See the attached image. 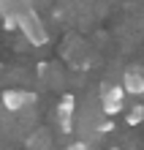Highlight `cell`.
Here are the masks:
<instances>
[{"label": "cell", "instance_id": "obj_2", "mask_svg": "<svg viewBox=\"0 0 144 150\" xmlns=\"http://www.w3.org/2000/svg\"><path fill=\"white\" fill-rule=\"evenodd\" d=\"M33 8V0H0V16H3L6 28L14 30L16 28V19Z\"/></svg>", "mask_w": 144, "mask_h": 150}, {"label": "cell", "instance_id": "obj_6", "mask_svg": "<svg viewBox=\"0 0 144 150\" xmlns=\"http://www.w3.org/2000/svg\"><path fill=\"white\" fill-rule=\"evenodd\" d=\"M122 87L128 90V96H144V74L139 68H131V71L122 74Z\"/></svg>", "mask_w": 144, "mask_h": 150}, {"label": "cell", "instance_id": "obj_1", "mask_svg": "<svg viewBox=\"0 0 144 150\" xmlns=\"http://www.w3.org/2000/svg\"><path fill=\"white\" fill-rule=\"evenodd\" d=\"M16 30L22 33L25 38H27L33 47H44V44L49 41V36H46V28H44V22H41V16L33 11H25L19 19H16Z\"/></svg>", "mask_w": 144, "mask_h": 150}, {"label": "cell", "instance_id": "obj_3", "mask_svg": "<svg viewBox=\"0 0 144 150\" xmlns=\"http://www.w3.org/2000/svg\"><path fill=\"white\" fill-rule=\"evenodd\" d=\"M125 96H128V90H125L122 85H109V87H103V93H101V109H103L106 115L122 112Z\"/></svg>", "mask_w": 144, "mask_h": 150}, {"label": "cell", "instance_id": "obj_5", "mask_svg": "<svg viewBox=\"0 0 144 150\" xmlns=\"http://www.w3.org/2000/svg\"><path fill=\"white\" fill-rule=\"evenodd\" d=\"M74 109H76V101H74V96H63V101L57 104V123H60V131H65V134H68V131L71 128H74V123H71V120H74Z\"/></svg>", "mask_w": 144, "mask_h": 150}, {"label": "cell", "instance_id": "obj_4", "mask_svg": "<svg viewBox=\"0 0 144 150\" xmlns=\"http://www.w3.org/2000/svg\"><path fill=\"white\" fill-rule=\"evenodd\" d=\"M35 98H38V96H35V93H27V90H6L3 93V107L11 109V112H19L22 107L35 104Z\"/></svg>", "mask_w": 144, "mask_h": 150}, {"label": "cell", "instance_id": "obj_7", "mask_svg": "<svg viewBox=\"0 0 144 150\" xmlns=\"http://www.w3.org/2000/svg\"><path fill=\"white\" fill-rule=\"evenodd\" d=\"M141 117H144V107H141V104H136V107L128 112V117H125V120H128V126H139Z\"/></svg>", "mask_w": 144, "mask_h": 150}]
</instances>
